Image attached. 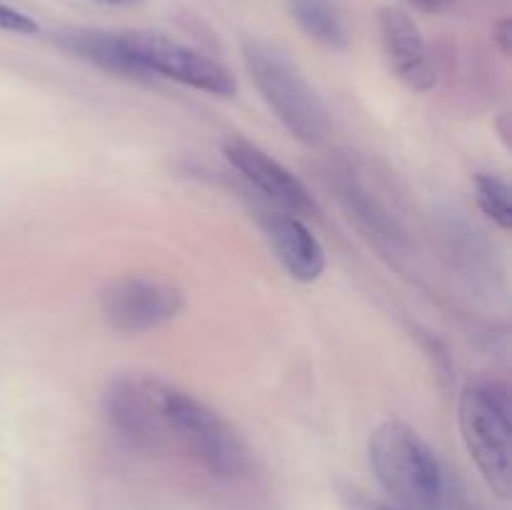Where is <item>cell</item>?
Masks as SVG:
<instances>
[{"label": "cell", "mask_w": 512, "mask_h": 510, "mask_svg": "<svg viewBox=\"0 0 512 510\" xmlns=\"http://www.w3.org/2000/svg\"><path fill=\"white\" fill-rule=\"evenodd\" d=\"M165 440H175L215 478H240L250 468V448L233 423L188 390L150 378Z\"/></svg>", "instance_id": "obj_1"}, {"label": "cell", "mask_w": 512, "mask_h": 510, "mask_svg": "<svg viewBox=\"0 0 512 510\" xmlns=\"http://www.w3.org/2000/svg\"><path fill=\"white\" fill-rule=\"evenodd\" d=\"M498 43H500V50L503 53H510V20H503V23L498 25Z\"/></svg>", "instance_id": "obj_18"}, {"label": "cell", "mask_w": 512, "mask_h": 510, "mask_svg": "<svg viewBox=\"0 0 512 510\" xmlns=\"http://www.w3.org/2000/svg\"><path fill=\"white\" fill-rule=\"evenodd\" d=\"M335 190H338L350 218L365 233V238H370L378 248L388 250V253H403L408 248V238H405V230L400 228L398 220L385 210V205L378 198H373V193L355 178V173H350V170L338 173Z\"/></svg>", "instance_id": "obj_11"}, {"label": "cell", "mask_w": 512, "mask_h": 510, "mask_svg": "<svg viewBox=\"0 0 512 510\" xmlns=\"http://www.w3.org/2000/svg\"><path fill=\"white\" fill-rule=\"evenodd\" d=\"M100 313L118 333H148L178 318L185 295L178 285L148 275H123L100 290Z\"/></svg>", "instance_id": "obj_6"}, {"label": "cell", "mask_w": 512, "mask_h": 510, "mask_svg": "<svg viewBox=\"0 0 512 510\" xmlns=\"http://www.w3.org/2000/svg\"><path fill=\"white\" fill-rule=\"evenodd\" d=\"M340 500L348 510H410L403 508V505H390V503H380V500L368 498L365 493L355 488H343L340 490Z\"/></svg>", "instance_id": "obj_16"}, {"label": "cell", "mask_w": 512, "mask_h": 510, "mask_svg": "<svg viewBox=\"0 0 512 510\" xmlns=\"http://www.w3.org/2000/svg\"><path fill=\"white\" fill-rule=\"evenodd\" d=\"M100 408L110 433L135 450H158L165 445L163 425L155 410L150 378L115 375L100 395Z\"/></svg>", "instance_id": "obj_7"}, {"label": "cell", "mask_w": 512, "mask_h": 510, "mask_svg": "<svg viewBox=\"0 0 512 510\" xmlns=\"http://www.w3.org/2000/svg\"><path fill=\"white\" fill-rule=\"evenodd\" d=\"M260 225H263L270 250L290 278L298 283H315L325 273L328 258H325L323 245L298 215L268 210L260 218Z\"/></svg>", "instance_id": "obj_10"}, {"label": "cell", "mask_w": 512, "mask_h": 510, "mask_svg": "<svg viewBox=\"0 0 512 510\" xmlns=\"http://www.w3.org/2000/svg\"><path fill=\"white\" fill-rule=\"evenodd\" d=\"M60 48L73 53L75 58L105 70V73L123 75V78L140 80L133 63L120 40V30H100V28H68L58 33Z\"/></svg>", "instance_id": "obj_12"}, {"label": "cell", "mask_w": 512, "mask_h": 510, "mask_svg": "<svg viewBox=\"0 0 512 510\" xmlns=\"http://www.w3.org/2000/svg\"><path fill=\"white\" fill-rule=\"evenodd\" d=\"M0 30H5V33H18V35H35L40 30V25L38 20L30 18V15L23 13V10L0 3Z\"/></svg>", "instance_id": "obj_15"}, {"label": "cell", "mask_w": 512, "mask_h": 510, "mask_svg": "<svg viewBox=\"0 0 512 510\" xmlns=\"http://www.w3.org/2000/svg\"><path fill=\"white\" fill-rule=\"evenodd\" d=\"M120 40L140 80L165 78L218 98L238 93L235 75L193 45L155 30H120Z\"/></svg>", "instance_id": "obj_5"}, {"label": "cell", "mask_w": 512, "mask_h": 510, "mask_svg": "<svg viewBox=\"0 0 512 510\" xmlns=\"http://www.w3.org/2000/svg\"><path fill=\"white\" fill-rule=\"evenodd\" d=\"M368 460L385 493L410 510H440L448 478L438 453L405 420L388 418L370 433Z\"/></svg>", "instance_id": "obj_2"}, {"label": "cell", "mask_w": 512, "mask_h": 510, "mask_svg": "<svg viewBox=\"0 0 512 510\" xmlns=\"http://www.w3.org/2000/svg\"><path fill=\"white\" fill-rule=\"evenodd\" d=\"M378 28L385 60L395 78L418 93L433 90L438 85V63L410 13L398 5H385L378 13Z\"/></svg>", "instance_id": "obj_9"}, {"label": "cell", "mask_w": 512, "mask_h": 510, "mask_svg": "<svg viewBox=\"0 0 512 510\" xmlns=\"http://www.w3.org/2000/svg\"><path fill=\"white\" fill-rule=\"evenodd\" d=\"M410 5H415V8L425 10V13H440V10L448 8L453 0H408Z\"/></svg>", "instance_id": "obj_17"}, {"label": "cell", "mask_w": 512, "mask_h": 510, "mask_svg": "<svg viewBox=\"0 0 512 510\" xmlns=\"http://www.w3.org/2000/svg\"><path fill=\"white\" fill-rule=\"evenodd\" d=\"M512 190L503 178L490 173L475 175V200H478V208L483 210V215L488 220H493L500 230L512 228Z\"/></svg>", "instance_id": "obj_14"}, {"label": "cell", "mask_w": 512, "mask_h": 510, "mask_svg": "<svg viewBox=\"0 0 512 510\" xmlns=\"http://www.w3.org/2000/svg\"><path fill=\"white\" fill-rule=\"evenodd\" d=\"M243 63L260 98L293 138L305 145L325 140L330 133L328 108L283 48L263 38H245Z\"/></svg>", "instance_id": "obj_3"}, {"label": "cell", "mask_w": 512, "mask_h": 510, "mask_svg": "<svg viewBox=\"0 0 512 510\" xmlns=\"http://www.w3.org/2000/svg\"><path fill=\"white\" fill-rule=\"evenodd\" d=\"M95 3L115 5V8H138V5H143L145 0H95Z\"/></svg>", "instance_id": "obj_19"}, {"label": "cell", "mask_w": 512, "mask_h": 510, "mask_svg": "<svg viewBox=\"0 0 512 510\" xmlns=\"http://www.w3.org/2000/svg\"><path fill=\"white\" fill-rule=\"evenodd\" d=\"M512 408L498 383H473L460 393L458 428L488 488L500 498L512 490Z\"/></svg>", "instance_id": "obj_4"}, {"label": "cell", "mask_w": 512, "mask_h": 510, "mask_svg": "<svg viewBox=\"0 0 512 510\" xmlns=\"http://www.w3.org/2000/svg\"><path fill=\"white\" fill-rule=\"evenodd\" d=\"M223 155L263 198H268L283 213L308 215L315 210V200L303 180L253 140L230 135L223 143Z\"/></svg>", "instance_id": "obj_8"}, {"label": "cell", "mask_w": 512, "mask_h": 510, "mask_svg": "<svg viewBox=\"0 0 512 510\" xmlns=\"http://www.w3.org/2000/svg\"><path fill=\"white\" fill-rule=\"evenodd\" d=\"M288 10L298 28L315 43L330 50L348 48V25L335 0H288Z\"/></svg>", "instance_id": "obj_13"}]
</instances>
